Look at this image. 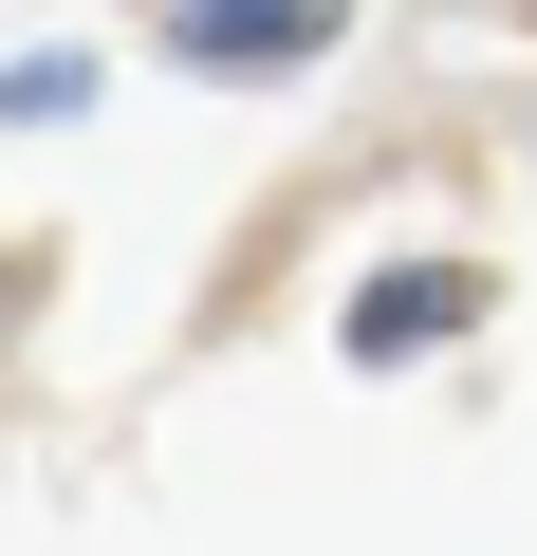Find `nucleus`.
<instances>
[{
    "mask_svg": "<svg viewBox=\"0 0 537 556\" xmlns=\"http://www.w3.org/2000/svg\"><path fill=\"white\" fill-rule=\"evenodd\" d=\"M75 93H93L75 56H20V75H0V130H38V112H75Z\"/></svg>",
    "mask_w": 537,
    "mask_h": 556,
    "instance_id": "3",
    "label": "nucleus"
},
{
    "mask_svg": "<svg viewBox=\"0 0 537 556\" xmlns=\"http://www.w3.org/2000/svg\"><path fill=\"white\" fill-rule=\"evenodd\" d=\"M463 316H482V260H408V278L353 298V371H389V353H426V334H463Z\"/></svg>",
    "mask_w": 537,
    "mask_h": 556,
    "instance_id": "2",
    "label": "nucleus"
},
{
    "mask_svg": "<svg viewBox=\"0 0 537 556\" xmlns=\"http://www.w3.org/2000/svg\"><path fill=\"white\" fill-rule=\"evenodd\" d=\"M167 56L186 75H297V56H334V20H316V0H186Z\"/></svg>",
    "mask_w": 537,
    "mask_h": 556,
    "instance_id": "1",
    "label": "nucleus"
}]
</instances>
